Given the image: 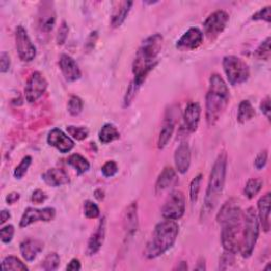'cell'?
Returning <instances> with one entry per match:
<instances>
[{
  "label": "cell",
  "mask_w": 271,
  "mask_h": 271,
  "mask_svg": "<svg viewBox=\"0 0 271 271\" xmlns=\"http://www.w3.org/2000/svg\"><path fill=\"white\" fill-rule=\"evenodd\" d=\"M242 214L234 199H229L218 214V222L222 225V243L225 250L237 253L239 251Z\"/></svg>",
  "instance_id": "1"
},
{
  "label": "cell",
  "mask_w": 271,
  "mask_h": 271,
  "mask_svg": "<svg viewBox=\"0 0 271 271\" xmlns=\"http://www.w3.org/2000/svg\"><path fill=\"white\" fill-rule=\"evenodd\" d=\"M164 46V37L156 33L145 38L136 54L132 63L133 82L141 86L148 74L158 65V57Z\"/></svg>",
  "instance_id": "2"
},
{
  "label": "cell",
  "mask_w": 271,
  "mask_h": 271,
  "mask_svg": "<svg viewBox=\"0 0 271 271\" xmlns=\"http://www.w3.org/2000/svg\"><path fill=\"white\" fill-rule=\"evenodd\" d=\"M229 102L230 90L228 85L220 74H212L206 96V120L209 126L218 123L226 112Z\"/></svg>",
  "instance_id": "3"
},
{
  "label": "cell",
  "mask_w": 271,
  "mask_h": 271,
  "mask_svg": "<svg viewBox=\"0 0 271 271\" xmlns=\"http://www.w3.org/2000/svg\"><path fill=\"white\" fill-rule=\"evenodd\" d=\"M227 165H228L227 153L222 152L218 156V158H216L210 174L208 187L205 196V202H203L201 210V219L208 218L211 212L215 209V207L218 206L225 187Z\"/></svg>",
  "instance_id": "4"
},
{
  "label": "cell",
  "mask_w": 271,
  "mask_h": 271,
  "mask_svg": "<svg viewBox=\"0 0 271 271\" xmlns=\"http://www.w3.org/2000/svg\"><path fill=\"white\" fill-rule=\"evenodd\" d=\"M179 226L176 221L166 220L156 225L151 240L147 242L144 255L148 260H154L169 251L177 239Z\"/></svg>",
  "instance_id": "5"
},
{
  "label": "cell",
  "mask_w": 271,
  "mask_h": 271,
  "mask_svg": "<svg viewBox=\"0 0 271 271\" xmlns=\"http://www.w3.org/2000/svg\"><path fill=\"white\" fill-rule=\"evenodd\" d=\"M260 235V221L254 208H248L242 214V228L239 253L243 259L251 256Z\"/></svg>",
  "instance_id": "6"
},
{
  "label": "cell",
  "mask_w": 271,
  "mask_h": 271,
  "mask_svg": "<svg viewBox=\"0 0 271 271\" xmlns=\"http://www.w3.org/2000/svg\"><path fill=\"white\" fill-rule=\"evenodd\" d=\"M224 71L230 85L236 86L245 83L250 76L249 66L241 59L234 56H227L223 60Z\"/></svg>",
  "instance_id": "7"
},
{
  "label": "cell",
  "mask_w": 271,
  "mask_h": 271,
  "mask_svg": "<svg viewBox=\"0 0 271 271\" xmlns=\"http://www.w3.org/2000/svg\"><path fill=\"white\" fill-rule=\"evenodd\" d=\"M185 212V197L179 189H174L168 196L164 207L161 209V214L165 220L178 221L184 215Z\"/></svg>",
  "instance_id": "8"
},
{
  "label": "cell",
  "mask_w": 271,
  "mask_h": 271,
  "mask_svg": "<svg viewBox=\"0 0 271 271\" xmlns=\"http://www.w3.org/2000/svg\"><path fill=\"white\" fill-rule=\"evenodd\" d=\"M229 21V14L224 10L213 12L203 22V33L210 39L213 40L219 37L224 32Z\"/></svg>",
  "instance_id": "9"
},
{
  "label": "cell",
  "mask_w": 271,
  "mask_h": 271,
  "mask_svg": "<svg viewBox=\"0 0 271 271\" xmlns=\"http://www.w3.org/2000/svg\"><path fill=\"white\" fill-rule=\"evenodd\" d=\"M47 88H48V82L45 76L38 71L33 72L31 76L28 78V80H26L24 88L25 100L29 103L37 102L44 96Z\"/></svg>",
  "instance_id": "10"
},
{
  "label": "cell",
  "mask_w": 271,
  "mask_h": 271,
  "mask_svg": "<svg viewBox=\"0 0 271 271\" xmlns=\"http://www.w3.org/2000/svg\"><path fill=\"white\" fill-rule=\"evenodd\" d=\"M15 42L19 59L25 63L32 62L36 57V47L31 42L28 32L22 25H18L16 28Z\"/></svg>",
  "instance_id": "11"
},
{
  "label": "cell",
  "mask_w": 271,
  "mask_h": 271,
  "mask_svg": "<svg viewBox=\"0 0 271 271\" xmlns=\"http://www.w3.org/2000/svg\"><path fill=\"white\" fill-rule=\"evenodd\" d=\"M57 12L53 3L43 2L39 4L37 13V26L39 33L49 34L56 25Z\"/></svg>",
  "instance_id": "12"
},
{
  "label": "cell",
  "mask_w": 271,
  "mask_h": 271,
  "mask_svg": "<svg viewBox=\"0 0 271 271\" xmlns=\"http://www.w3.org/2000/svg\"><path fill=\"white\" fill-rule=\"evenodd\" d=\"M57 211L54 208L48 207L44 209H35V208H26L21 216L19 223L20 228H25L37 222H51L56 218Z\"/></svg>",
  "instance_id": "13"
},
{
  "label": "cell",
  "mask_w": 271,
  "mask_h": 271,
  "mask_svg": "<svg viewBox=\"0 0 271 271\" xmlns=\"http://www.w3.org/2000/svg\"><path fill=\"white\" fill-rule=\"evenodd\" d=\"M47 142L49 145L56 147L62 154H67L72 151L74 147L73 140L59 128H53L47 137Z\"/></svg>",
  "instance_id": "14"
},
{
  "label": "cell",
  "mask_w": 271,
  "mask_h": 271,
  "mask_svg": "<svg viewBox=\"0 0 271 271\" xmlns=\"http://www.w3.org/2000/svg\"><path fill=\"white\" fill-rule=\"evenodd\" d=\"M203 42V33L198 28H189L176 44V48L181 51L195 50L201 46Z\"/></svg>",
  "instance_id": "15"
},
{
  "label": "cell",
  "mask_w": 271,
  "mask_h": 271,
  "mask_svg": "<svg viewBox=\"0 0 271 271\" xmlns=\"http://www.w3.org/2000/svg\"><path fill=\"white\" fill-rule=\"evenodd\" d=\"M59 65L63 76L67 82H75V80L79 79L80 76H82V72H80L77 63L73 60V58L68 56V54H62Z\"/></svg>",
  "instance_id": "16"
},
{
  "label": "cell",
  "mask_w": 271,
  "mask_h": 271,
  "mask_svg": "<svg viewBox=\"0 0 271 271\" xmlns=\"http://www.w3.org/2000/svg\"><path fill=\"white\" fill-rule=\"evenodd\" d=\"M201 115L200 105L196 102L188 103L183 112V127L187 132H195L198 128Z\"/></svg>",
  "instance_id": "17"
},
{
  "label": "cell",
  "mask_w": 271,
  "mask_h": 271,
  "mask_svg": "<svg viewBox=\"0 0 271 271\" xmlns=\"http://www.w3.org/2000/svg\"><path fill=\"white\" fill-rule=\"evenodd\" d=\"M19 249L25 262H33L44 250V242L36 238H25L20 242Z\"/></svg>",
  "instance_id": "18"
},
{
  "label": "cell",
  "mask_w": 271,
  "mask_h": 271,
  "mask_svg": "<svg viewBox=\"0 0 271 271\" xmlns=\"http://www.w3.org/2000/svg\"><path fill=\"white\" fill-rule=\"evenodd\" d=\"M178 178H177V174H176L175 170L171 167H167L162 171L156 181L155 184V193L157 195H160L164 192L168 191L169 188L173 187L176 183H177Z\"/></svg>",
  "instance_id": "19"
},
{
  "label": "cell",
  "mask_w": 271,
  "mask_h": 271,
  "mask_svg": "<svg viewBox=\"0 0 271 271\" xmlns=\"http://www.w3.org/2000/svg\"><path fill=\"white\" fill-rule=\"evenodd\" d=\"M123 227L128 237H132L134 233L137 232L139 227V219H138V205L136 201L131 202L124 212Z\"/></svg>",
  "instance_id": "20"
},
{
  "label": "cell",
  "mask_w": 271,
  "mask_h": 271,
  "mask_svg": "<svg viewBox=\"0 0 271 271\" xmlns=\"http://www.w3.org/2000/svg\"><path fill=\"white\" fill-rule=\"evenodd\" d=\"M105 234H106V219L102 218L96 229V231L91 234L88 240V245H87L88 255H94L100 251L105 240Z\"/></svg>",
  "instance_id": "21"
},
{
  "label": "cell",
  "mask_w": 271,
  "mask_h": 271,
  "mask_svg": "<svg viewBox=\"0 0 271 271\" xmlns=\"http://www.w3.org/2000/svg\"><path fill=\"white\" fill-rule=\"evenodd\" d=\"M174 160L176 170L178 173L185 174L188 171L189 166H191V150H189L187 143L183 142L176 148Z\"/></svg>",
  "instance_id": "22"
},
{
  "label": "cell",
  "mask_w": 271,
  "mask_h": 271,
  "mask_svg": "<svg viewBox=\"0 0 271 271\" xmlns=\"http://www.w3.org/2000/svg\"><path fill=\"white\" fill-rule=\"evenodd\" d=\"M132 2H115L113 3V10L111 15V24L113 28H119L122 25L130 12Z\"/></svg>",
  "instance_id": "23"
},
{
  "label": "cell",
  "mask_w": 271,
  "mask_h": 271,
  "mask_svg": "<svg viewBox=\"0 0 271 271\" xmlns=\"http://www.w3.org/2000/svg\"><path fill=\"white\" fill-rule=\"evenodd\" d=\"M42 178L52 187L62 186L70 182L69 176L62 169H50L42 175Z\"/></svg>",
  "instance_id": "24"
},
{
  "label": "cell",
  "mask_w": 271,
  "mask_h": 271,
  "mask_svg": "<svg viewBox=\"0 0 271 271\" xmlns=\"http://www.w3.org/2000/svg\"><path fill=\"white\" fill-rule=\"evenodd\" d=\"M257 218L265 232L270 230V193L263 195L257 201Z\"/></svg>",
  "instance_id": "25"
},
{
  "label": "cell",
  "mask_w": 271,
  "mask_h": 271,
  "mask_svg": "<svg viewBox=\"0 0 271 271\" xmlns=\"http://www.w3.org/2000/svg\"><path fill=\"white\" fill-rule=\"evenodd\" d=\"M174 129H175V123L173 117L172 116L166 117V120L164 121V124H162L161 130L159 132L158 148L162 150V148H165L167 146V144L169 143L174 133Z\"/></svg>",
  "instance_id": "26"
},
{
  "label": "cell",
  "mask_w": 271,
  "mask_h": 271,
  "mask_svg": "<svg viewBox=\"0 0 271 271\" xmlns=\"http://www.w3.org/2000/svg\"><path fill=\"white\" fill-rule=\"evenodd\" d=\"M255 117V111L252 104L248 100H243L238 105L237 112V121L238 123L243 124L246 122L252 120Z\"/></svg>",
  "instance_id": "27"
},
{
  "label": "cell",
  "mask_w": 271,
  "mask_h": 271,
  "mask_svg": "<svg viewBox=\"0 0 271 271\" xmlns=\"http://www.w3.org/2000/svg\"><path fill=\"white\" fill-rule=\"evenodd\" d=\"M67 164L71 166L78 175L85 174L90 169V164L88 160L79 154H73L67 160Z\"/></svg>",
  "instance_id": "28"
},
{
  "label": "cell",
  "mask_w": 271,
  "mask_h": 271,
  "mask_svg": "<svg viewBox=\"0 0 271 271\" xmlns=\"http://www.w3.org/2000/svg\"><path fill=\"white\" fill-rule=\"evenodd\" d=\"M120 138V132L114 124H104L99 132V139L103 144L114 142Z\"/></svg>",
  "instance_id": "29"
},
{
  "label": "cell",
  "mask_w": 271,
  "mask_h": 271,
  "mask_svg": "<svg viewBox=\"0 0 271 271\" xmlns=\"http://www.w3.org/2000/svg\"><path fill=\"white\" fill-rule=\"evenodd\" d=\"M263 184L264 182L262 179L251 178L247 181L245 188H243V194H245V196L248 199H252L261 192V189L263 188Z\"/></svg>",
  "instance_id": "30"
},
{
  "label": "cell",
  "mask_w": 271,
  "mask_h": 271,
  "mask_svg": "<svg viewBox=\"0 0 271 271\" xmlns=\"http://www.w3.org/2000/svg\"><path fill=\"white\" fill-rule=\"evenodd\" d=\"M3 269L5 271H9V270H13V271H26L29 270V268L26 267L25 264H23L18 257L16 256H13V255H10V256H7L4 259L3 261Z\"/></svg>",
  "instance_id": "31"
},
{
  "label": "cell",
  "mask_w": 271,
  "mask_h": 271,
  "mask_svg": "<svg viewBox=\"0 0 271 271\" xmlns=\"http://www.w3.org/2000/svg\"><path fill=\"white\" fill-rule=\"evenodd\" d=\"M61 263V257L57 252H50L46 255L45 259L43 260L42 268L46 271H53L57 270Z\"/></svg>",
  "instance_id": "32"
},
{
  "label": "cell",
  "mask_w": 271,
  "mask_h": 271,
  "mask_svg": "<svg viewBox=\"0 0 271 271\" xmlns=\"http://www.w3.org/2000/svg\"><path fill=\"white\" fill-rule=\"evenodd\" d=\"M83 107H84L83 100L80 99L79 97L71 96L69 98L67 108H68V113H69L71 116H73V117L78 116L80 113H82Z\"/></svg>",
  "instance_id": "33"
},
{
  "label": "cell",
  "mask_w": 271,
  "mask_h": 271,
  "mask_svg": "<svg viewBox=\"0 0 271 271\" xmlns=\"http://www.w3.org/2000/svg\"><path fill=\"white\" fill-rule=\"evenodd\" d=\"M202 178H203L202 174H198L193 178L191 184H189V200H191L192 203H195L198 199Z\"/></svg>",
  "instance_id": "34"
},
{
  "label": "cell",
  "mask_w": 271,
  "mask_h": 271,
  "mask_svg": "<svg viewBox=\"0 0 271 271\" xmlns=\"http://www.w3.org/2000/svg\"><path fill=\"white\" fill-rule=\"evenodd\" d=\"M67 132L69 133L71 137L77 141H83L85 140L88 134H89V130L86 127L83 126H67Z\"/></svg>",
  "instance_id": "35"
},
{
  "label": "cell",
  "mask_w": 271,
  "mask_h": 271,
  "mask_svg": "<svg viewBox=\"0 0 271 271\" xmlns=\"http://www.w3.org/2000/svg\"><path fill=\"white\" fill-rule=\"evenodd\" d=\"M270 37H267L264 42L257 47V49L255 50L254 56L262 61H268L270 59Z\"/></svg>",
  "instance_id": "36"
},
{
  "label": "cell",
  "mask_w": 271,
  "mask_h": 271,
  "mask_svg": "<svg viewBox=\"0 0 271 271\" xmlns=\"http://www.w3.org/2000/svg\"><path fill=\"white\" fill-rule=\"evenodd\" d=\"M31 164H32V157L31 156L23 157L22 160L20 161V164L14 170V177L16 179H21L23 176L26 174V172H28Z\"/></svg>",
  "instance_id": "37"
},
{
  "label": "cell",
  "mask_w": 271,
  "mask_h": 271,
  "mask_svg": "<svg viewBox=\"0 0 271 271\" xmlns=\"http://www.w3.org/2000/svg\"><path fill=\"white\" fill-rule=\"evenodd\" d=\"M84 213H85L86 218L90 219V220L98 219L99 216H100V214H101L100 209H99L97 203H94L91 200H86L85 201V203H84Z\"/></svg>",
  "instance_id": "38"
},
{
  "label": "cell",
  "mask_w": 271,
  "mask_h": 271,
  "mask_svg": "<svg viewBox=\"0 0 271 271\" xmlns=\"http://www.w3.org/2000/svg\"><path fill=\"white\" fill-rule=\"evenodd\" d=\"M234 262H235V253L225 250V252L222 254L221 259H220V267L219 268L221 270H226V269L231 267L234 264Z\"/></svg>",
  "instance_id": "39"
},
{
  "label": "cell",
  "mask_w": 271,
  "mask_h": 271,
  "mask_svg": "<svg viewBox=\"0 0 271 271\" xmlns=\"http://www.w3.org/2000/svg\"><path fill=\"white\" fill-rule=\"evenodd\" d=\"M140 87H141V86H139L138 84H136V83L133 82V80H131V83L129 84V86H128V88H127L126 94H125V97H124V101H123V106H124L125 108L128 107V106L132 103L134 97L137 96V92H138V90H139Z\"/></svg>",
  "instance_id": "40"
},
{
  "label": "cell",
  "mask_w": 271,
  "mask_h": 271,
  "mask_svg": "<svg viewBox=\"0 0 271 271\" xmlns=\"http://www.w3.org/2000/svg\"><path fill=\"white\" fill-rule=\"evenodd\" d=\"M14 233H15L14 226L7 225L0 229V239H2L4 243H10L13 237H14Z\"/></svg>",
  "instance_id": "41"
},
{
  "label": "cell",
  "mask_w": 271,
  "mask_h": 271,
  "mask_svg": "<svg viewBox=\"0 0 271 271\" xmlns=\"http://www.w3.org/2000/svg\"><path fill=\"white\" fill-rule=\"evenodd\" d=\"M270 9H271L270 6L262 8L260 11H257L256 13H254V14L251 17V20H254V21L263 20V21H266V22H270L271 21Z\"/></svg>",
  "instance_id": "42"
},
{
  "label": "cell",
  "mask_w": 271,
  "mask_h": 271,
  "mask_svg": "<svg viewBox=\"0 0 271 271\" xmlns=\"http://www.w3.org/2000/svg\"><path fill=\"white\" fill-rule=\"evenodd\" d=\"M118 171H119L118 165L116 164L115 161H113V160L107 161L106 164L101 169L102 174L105 176V177H107V178L114 177V176L118 173Z\"/></svg>",
  "instance_id": "43"
},
{
  "label": "cell",
  "mask_w": 271,
  "mask_h": 271,
  "mask_svg": "<svg viewBox=\"0 0 271 271\" xmlns=\"http://www.w3.org/2000/svg\"><path fill=\"white\" fill-rule=\"evenodd\" d=\"M68 33H69V28H68V24L67 22L64 20L62 21L61 25H60V29L58 31V36H57V43L59 46H63L68 37Z\"/></svg>",
  "instance_id": "44"
},
{
  "label": "cell",
  "mask_w": 271,
  "mask_h": 271,
  "mask_svg": "<svg viewBox=\"0 0 271 271\" xmlns=\"http://www.w3.org/2000/svg\"><path fill=\"white\" fill-rule=\"evenodd\" d=\"M10 67H11L10 56L6 51H3L2 54H0V72L7 73L10 70Z\"/></svg>",
  "instance_id": "45"
},
{
  "label": "cell",
  "mask_w": 271,
  "mask_h": 271,
  "mask_svg": "<svg viewBox=\"0 0 271 271\" xmlns=\"http://www.w3.org/2000/svg\"><path fill=\"white\" fill-rule=\"evenodd\" d=\"M267 161H268V152L267 151H263V152H261L259 155L256 156V158L254 160V167L257 170H262V169H264L266 167Z\"/></svg>",
  "instance_id": "46"
},
{
  "label": "cell",
  "mask_w": 271,
  "mask_h": 271,
  "mask_svg": "<svg viewBox=\"0 0 271 271\" xmlns=\"http://www.w3.org/2000/svg\"><path fill=\"white\" fill-rule=\"evenodd\" d=\"M46 199H47L46 193L43 191V189H39V188L35 189L31 196V201L35 203V205H40V203L45 202Z\"/></svg>",
  "instance_id": "47"
},
{
  "label": "cell",
  "mask_w": 271,
  "mask_h": 271,
  "mask_svg": "<svg viewBox=\"0 0 271 271\" xmlns=\"http://www.w3.org/2000/svg\"><path fill=\"white\" fill-rule=\"evenodd\" d=\"M98 31H93L90 33V35L87 37L86 40V44H85V49L87 50V52H90L91 50H93L94 46H96V43L98 40Z\"/></svg>",
  "instance_id": "48"
},
{
  "label": "cell",
  "mask_w": 271,
  "mask_h": 271,
  "mask_svg": "<svg viewBox=\"0 0 271 271\" xmlns=\"http://www.w3.org/2000/svg\"><path fill=\"white\" fill-rule=\"evenodd\" d=\"M261 112L267 117L268 120H270V97H266L264 100H262L261 105Z\"/></svg>",
  "instance_id": "49"
},
{
  "label": "cell",
  "mask_w": 271,
  "mask_h": 271,
  "mask_svg": "<svg viewBox=\"0 0 271 271\" xmlns=\"http://www.w3.org/2000/svg\"><path fill=\"white\" fill-rule=\"evenodd\" d=\"M19 198H20V194L19 193H17V192H11L10 194L7 195L6 201H7L8 205L11 206V205H14L15 202H17L19 200Z\"/></svg>",
  "instance_id": "50"
},
{
  "label": "cell",
  "mask_w": 271,
  "mask_h": 271,
  "mask_svg": "<svg viewBox=\"0 0 271 271\" xmlns=\"http://www.w3.org/2000/svg\"><path fill=\"white\" fill-rule=\"evenodd\" d=\"M80 268H82V266H80V263L77 259H72L70 261V263L67 265L66 269L69 270V271H76V270H80Z\"/></svg>",
  "instance_id": "51"
},
{
  "label": "cell",
  "mask_w": 271,
  "mask_h": 271,
  "mask_svg": "<svg viewBox=\"0 0 271 271\" xmlns=\"http://www.w3.org/2000/svg\"><path fill=\"white\" fill-rule=\"evenodd\" d=\"M207 267H206V260L203 259V257H200L198 263H197V266L195 267V270H200V271H203L206 270Z\"/></svg>",
  "instance_id": "52"
},
{
  "label": "cell",
  "mask_w": 271,
  "mask_h": 271,
  "mask_svg": "<svg viewBox=\"0 0 271 271\" xmlns=\"http://www.w3.org/2000/svg\"><path fill=\"white\" fill-rule=\"evenodd\" d=\"M11 219V214L10 211L8 210H3L2 211V221H0V224L4 225L7 221H9Z\"/></svg>",
  "instance_id": "53"
},
{
  "label": "cell",
  "mask_w": 271,
  "mask_h": 271,
  "mask_svg": "<svg viewBox=\"0 0 271 271\" xmlns=\"http://www.w3.org/2000/svg\"><path fill=\"white\" fill-rule=\"evenodd\" d=\"M94 197H96L98 200H103L104 197H105V193L102 188H98L96 189V191H94Z\"/></svg>",
  "instance_id": "54"
},
{
  "label": "cell",
  "mask_w": 271,
  "mask_h": 271,
  "mask_svg": "<svg viewBox=\"0 0 271 271\" xmlns=\"http://www.w3.org/2000/svg\"><path fill=\"white\" fill-rule=\"evenodd\" d=\"M174 269L175 270H187V264L186 262H180L179 265L176 266Z\"/></svg>",
  "instance_id": "55"
}]
</instances>
